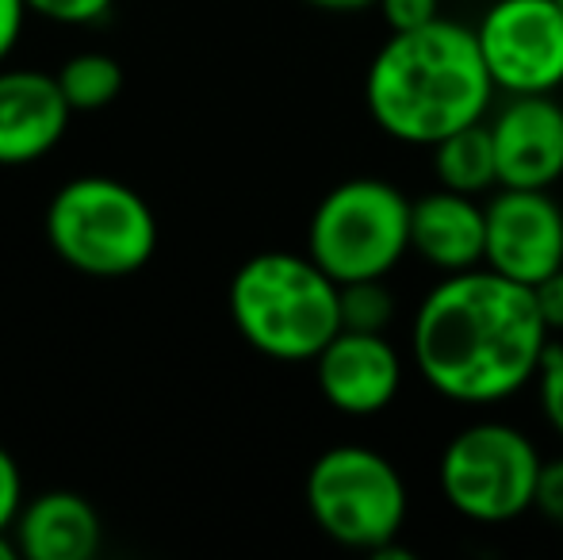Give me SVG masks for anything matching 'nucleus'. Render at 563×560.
<instances>
[{
	"label": "nucleus",
	"mask_w": 563,
	"mask_h": 560,
	"mask_svg": "<svg viewBox=\"0 0 563 560\" xmlns=\"http://www.w3.org/2000/svg\"><path fill=\"white\" fill-rule=\"evenodd\" d=\"M552 330L537 292L503 273H449L422 296L410 322V365L433 396L495 407L537 384Z\"/></svg>",
	"instance_id": "obj_1"
},
{
	"label": "nucleus",
	"mask_w": 563,
	"mask_h": 560,
	"mask_svg": "<svg viewBox=\"0 0 563 560\" xmlns=\"http://www.w3.org/2000/svg\"><path fill=\"white\" fill-rule=\"evenodd\" d=\"M495 92L475 28L449 15L415 31H391L364 74L372 123L402 146L430 150L452 131L487 120Z\"/></svg>",
	"instance_id": "obj_2"
},
{
	"label": "nucleus",
	"mask_w": 563,
	"mask_h": 560,
	"mask_svg": "<svg viewBox=\"0 0 563 560\" xmlns=\"http://www.w3.org/2000/svg\"><path fill=\"white\" fill-rule=\"evenodd\" d=\"M230 319L261 358L314 361L341 330V284L311 254L265 250L230 281Z\"/></svg>",
	"instance_id": "obj_3"
},
{
	"label": "nucleus",
	"mask_w": 563,
	"mask_h": 560,
	"mask_svg": "<svg viewBox=\"0 0 563 560\" xmlns=\"http://www.w3.org/2000/svg\"><path fill=\"white\" fill-rule=\"evenodd\" d=\"M46 239L54 254L89 277H131L154 257V208L115 177H77L54 193L46 208Z\"/></svg>",
	"instance_id": "obj_4"
},
{
	"label": "nucleus",
	"mask_w": 563,
	"mask_h": 560,
	"mask_svg": "<svg viewBox=\"0 0 563 560\" xmlns=\"http://www.w3.org/2000/svg\"><path fill=\"white\" fill-rule=\"evenodd\" d=\"M410 196L384 177L330 188L307 223V254L338 284L391 277L410 254Z\"/></svg>",
	"instance_id": "obj_5"
},
{
	"label": "nucleus",
	"mask_w": 563,
	"mask_h": 560,
	"mask_svg": "<svg viewBox=\"0 0 563 560\" xmlns=\"http://www.w3.org/2000/svg\"><path fill=\"white\" fill-rule=\"evenodd\" d=\"M541 449L521 426L479 419L460 426L438 461L441 499L464 523L506 526L533 510L541 480Z\"/></svg>",
	"instance_id": "obj_6"
},
{
	"label": "nucleus",
	"mask_w": 563,
	"mask_h": 560,
	"mask_svg": "<svg viewBox=\"0 0 563 560\" xmlns=\"http://www.w3.org/2000/svg\"><path fill=\"white\" fill-rule=\"evenodd\" d=\"M307 510L330 541L379 557L410 515V492L395 461L372 446H330L307 472Z\"/></svg>",
	"instance_id": "obj_7"
},
{
	"label": "nucleus",
	"mask_w": 563,
	"mask_h": 560,
	"mask_svg": "<svg viewBox=\"0 0 563 560\" xmlns=\"http://www.w3.org/2000/svg\"><path fill=\"white\" fill-rule=\"evenodd\" d=\"M475 39L503 97L563 89V8L556 0H495L475 23Z\"/></svg>",
	"instance_id": "obj_8"
},
{
	"label": "nucleus",
	"mask_w": 563,
	"mask_h": 560,
	"mask_svg": "<svg viewBox=\"0 0 563 560\" xmlns=\"http://www.w3.org/2000/svg\"><path fill=\"white\" fill-rule=\"evenodd\" d=\"M483 265L537 288L563 270V204L552 188H503L487 196Z\"/></svg>",
	"instance_id": "obj_9"
},
{
	"label": "nucleus",
	"mask_w": 563,
	"mask_h": 560,
	"mask_svg": "<svg viewBox=\"0 0 563 560\" xmlns=\"http://www.w3.org/2000/svg\"><path fill=\"white\" fill-rule=\"evenodd\" d=\"M314 384L322 399L345 419H372L384 415L399 399L407 365L399 345L387 330H345L341 327L330 345L311 361Z\"/></svg>",
	"instance_id": "obj_10"
},
{
	"label": "nucleus",
	"mask_w": 563,
	"mask_h": 560,
	"mask_svg": "<svg viewBox=\"0 0 563 560\" xmlns=\"http://www.w3.org/2000/svg\"><path fill=\"white\" fill-rule=\"evenodd\" d=\"M498 185L556 188L563 180V105L556 92H518L487 116Z\"/></svg>",
	"instance_id": "obj_11"
},
{
	"label": "nucleus",
	"mask_w": 563,
	"mask_h": 560,
	"mask_svg": "<svg viewBox=\"0 0 563 560\" xmlns=\"http://www.w3.org/2000/svg\"><path fill=\"white\" fill-rule=\"evenodd\" d=\"M66 92L58 74L0 69V165H31L46 157L69 128Z\"/></svg>",
	"instance_id": "obj_12"
},
{
	"label": "nucleus",
	"mask_w": 563,
	"mask_h": 560,
	"mask_svg": "<svg viewBox=\"0 0 563 560\" xmlns=\"http://www.w3.org/2000/svg\"><path fill=\"white\" fill-rule=\"evenodd\" d=\"M410 254L441 277L479 270L487 257V204H479V196L452 193L441 185L433 193L415 196Z\"/></svg>",
	"instance_id": "obj_13"
},
{
	"label": "nucleus",
	"mask_w": 563,
	"mask_h": 560,
	"mask_svg": "<svg viewBox=\"0 0 563 560\" xmlns=\"http://www.w3.org/2000/svg\"><path fill=\"white\" fill-rule=\"evenodd\" d=\"M100 515L77 492H43L23 503L12 538L27 560H92L100 549Z\"/></svg>",
	"instance_id": "obj_14"
},
{
	"label": "nucleus",
	"mask_w": 563,
	"mask_h": 560,
	"mask_svg": "<svg viewBox=\"0 0 563 560\" xmlns=\"http://www.w3.org/2000/svg\"><path fill=\"white\" fill-rule=\"evenodd\" d=\"M430 165L441 188L464 196H490L498 188V162L490 123H467L430 146Z\"/></svg>",
	"instance_id": "obj_15"
},
{
	"label": "nucleus",
	"mask_w": 563,
	"mask_h": 560,
	"mask_svg": "<svg viewBox=\"0 0 563 560\" xmlns=\"http://www.w3.org/2000/svg\"><path fill=\"white\" fill-rule=\"evenodd\" d=\"M58 85L74 112H100L123 92V66L104 51H81L62 62Z\"/></svg>",
	"instance_id": "obj_16"
},
{
	"label": "nucleus",
	"mask_w": 563,
	"mask_h": 560,
	"mask_svg": "<svg viewBox=\"0 0 563 560\" xmlns=\"http://www.w3.org/2000/svg\"><path fill=\"white\" fill-rule=\"evenodd\" d=\"M395 319V292L387 277L341 284V327L345 330H387Z\"/></svg>",
	"instance_id": "obj_17"
},
{
	"label": "nucleus",
	"mask_w": 563,
	"mask_h": 560,
	"mask_svg": "<svg viewBox=\"0 0 563 560\" xmlns=\"http://www.w3.org/2000/svg\"><path fill=\"white\" fill-rule=\"evenodd\" d=\"M537 404L549 422V430L563 441V342H549L537 373Z\"/></svg>",
	"instance_id": "obj_18"
},
{
	"label": "nucleus",
	"mask_w": 563,
	"mask_h": 560,
	"mask_svg": "<svg viewBox=\"0 0 563 560\" xmlns=\"http://www.w3.org/2000/svg\"><path fill=\"white\" fill-rule=\"evenodd\" d=\"M115 0H27V8L43 20L66 23V28H85L112 12Z\"/></svg>",
	"instance_id": "obj_19"
},
{
	"label": "nucleus",
	"mask_w": 563,
	"mask_h": 560,
	"mask_svg": "<svg viewBox=\"0 0 563 560\" xmlns=\"http://www.w3.org/2000/svg\"><path fill=\"white\" fill-rule=\"evenodd\" d=\"M533 510L544 518V523H552L556 530H563V453L549 457V461L541 464V480H537Z\"/></svg>",
	"instance_id": "obj_20"
},
{
	"label": "nucleus",
	"mask_w": 563,
	"mask_h": 560,
	"mask_svg": "<svg viewBox=\"0 0 563 560\" xmlns=\"http://www.w3.org/2000/svg\"><path fill=\"white\" fill-rule=\"evenodd\" d=\"M376 8L384 15L387 31H415L441 20V0H379Z\"/></svg>",
	"instance_id": "obj_21"
},
{
	"label": "nucleus",
	"mask_w": 563,
	"mask_h": 560,
	"mask_svg": "<svg viewBox=\"0 0 563 560\" xmlns=\"http://www.w3.org/2000/svg\"><path fill=\"white\" fill-rule=\"evenodd\" d=\"M23 510V476L20 464L12 461L4 446H0V534H12L15 518Z\"/></svg>",
	"instance_id": "obj_22"
},
{
	"label": "nucleus",
	"mask_w": 563,
	"mask_h": 560,
	"mask_svg": "<svg viewBox=\"0 0 563 560\" xmlns=\"http://www.w3.org/2000/svg\"><path fill=\"white\" fill-rule=\"evenodd\" d=\"M27 0H0V62L15 51L23 35V23H27Z\"/></svg>",
	"instance_id": "obj_23"
},
{
	"label": "nucleus",
	"mask_w": 563,
	"mask_h": 560,
	"mask_svg": "<svg viewBox=\"0 0 563 560\" xmlns=\"http://www.w3.org/2000/svg\"><path fill=\"white\" fill-rule=\"evenodd\" d=\"M533 292H537V307H541V315H544V322H549L552 338L563 334V270L552 273L549 281H541Z\"/></svg>",
	"instance_id": "obj_24"
},
{
	"label": "nucleus",
	"mask_w": 563,
	"mask_h": 560,
	"mask_svg": "<svg viewBox=\"0 0 563 560\" xmlns=\"http://www.w3.org/2000/svg\"><path fill=\"white\" fill-rule=\"evenodd\" d=\"M303 4L319 8V12H334V15H356V12L376 8L379 0H303Z\"/></svg>",
	"instance_id": "obj_25"
},
{
	"label": "nucleus",
	"mask_w": 563,
	"mask_h": 560,
	"mask_svg": "<svg viewBox=\"0 0 563 560\" xmlns=\"http://www.w3.org/2000/svg\"><path fill=\"white\" fill-rule=\"evenodd\" d=\"M12 557H20V546H15V538L0 534V560H12Z\"/></svg>",
	"instance_id": "obj_26"
},
{
	"label": "nucleus",
	"mask_w": 563,
	"mask_h": 560,
	"mask_svg": "<svg viewBox=\"0 0 563 560\" xmlns=\"http://www.w3.org/2000/svg\"><path fill=\"white\" fill-rule=\"evenodd\" d=\"M556 4H560V8H563V0H556Z\"/></svg>",
	"instance_id": "obj_27"
}]
</instances>
